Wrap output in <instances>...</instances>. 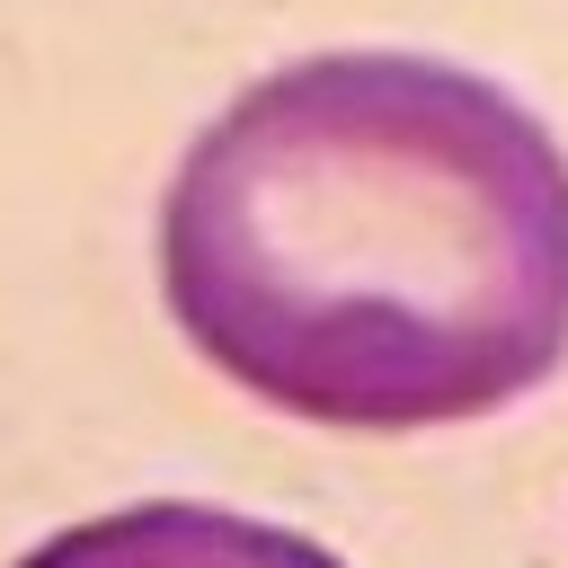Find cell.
I'll list each match as a JSON object with an SVG mask.
<instances>
[{
	"label": "cell",
	"mask_w": 568,
	"mask_h": 568,
	"mask_svg": "<svg viewBox=\"0 0 568 568\" xmlns=\"http://www.w3.org/2000/svg\"><path fill=\"white\" fill-rule=\"evenodd\" d=\"M186 346L328 435H426L568 364V142L488 71L337 44L257 71L160 195Z\"/></svg>",
	"instance_id": "1"
},
{
	"label": "cell",
	"mask_w": 568,
	"mask_h": 568,
	"mask_svg": "<svg viewBox=\"0 0 568 568\" xmlns=\"http://www.w3.org/2000/svg\"><path fill=\"white\" fill-rule=\"evenodd\" d=\"M9 568H346L328 541L240 515V506H204V497H142L115 515H80L62 532H44L36 550H18Z\"/></svg>",
	"instance_id": "2"
}]
</instances>
